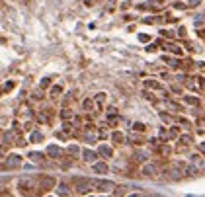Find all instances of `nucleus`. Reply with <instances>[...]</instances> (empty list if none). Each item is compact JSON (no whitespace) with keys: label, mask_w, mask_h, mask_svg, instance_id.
Here are the masks:
<instances>
[]
</instances>
